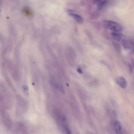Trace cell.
Returning a JSON list of instances; mask_svg holds the SVG:
<instances>
[{
    "label": "cell",
    "mask_w": 134,
    "mask_h": 134,
    "mask_svg": "<svg viewBox=\"0 0 134 134\" xmlns=\"http://www.w3.org/2000/svg\"><path fill=\"white\" fill-rule=\"evenodd\" d=\"M12 103L10 94L4 86L0 84V109L10 108Z\"/></svg>",
    "instance_id": "6da1fadb"
},
{
    "label": "cell",
    "mask_w": 134,
    "mask_h": 134,
    "mask_svg": "<svg viewBox=\"0 0 134 134\" xmlns=\"http://www.w3.org/2000/svg\"><path fill=\"white\" fill-rule=\"evenodd\" d=\"M0 115L2 122L4 125L8 129H11L13 126L12 122L9 115L5 111V109H0Z\"/></svg>",
    "instance_id": "7a4b0ae2"
},
{
    "label": "cell",
    "mask_w": 134,
    "mask_h": 134,
    "mask_svg": "<svg viewBox=\"0 0 134 134\" xmlns=\"http://www.w3.org/2000/svg\"><path fill=\"white\" fill-rule=\"evenodd\" d=\"M103 24L106 28L114 32H120L122 30L123 28L118 23L112 21L105 20Z\"/></svg>",
    "instance_id": "3957f363"
},
{
    "label": "cell",
    "mask_w": 134,
    "mask_h": 134,
    "mask_svg": "<svg viewBox=\"0 0 134 134\" xmlns=\"http://www.w3.org/2000/svg\"><path fill=\"white\" fill-rule=\"evenodd\" d=\"M14 66L11 62H8V67L12 76L14 80L16 81H18L20 78L18 70Z\"/></svg>",
    "instance_id": "277c9868"
},
{
    "label": "cell",
    "mask_w": 134,
    "mask_h": 134,
    "mask_svg": "<svg viewBox=\"0 0 134 134\" xmlns=\"http://www.w3.org/2000/svg\"><path fill=\"white\" fill-rule=\"evenodd\" d=\"M65 11L70 16L73 18L77 22L80 24H82L83 23V20L82 17L79 15L75 13V11L70 9H66Z\"/></svg>",
    "instance_id": "5b68a950"
},
{
    "label": "cell",
    "mask_w": 134,
    "mask_h": 134,
    "mask_svg": "<svg viewBox=\"0 0 134 134\" xmlns=\"http://www.w3.org/2000/svg\"><path fill=\"white\" fill-rule=\"evenodd\" d=\"M111 35L113 39L118 42H120L125 40V36L119 32H112Z\"/></svg>",
    "instance_id": "8992f818"
},
{
    "label": "cell",
    "mask_w": 134,
    "mask_h": 134,
    "mask_svg": "<svg viewBox=\"0 0 134 134\" xmlns=\"http://www.w3.org/2000/svg\"><path fill=\"white\" fill-rule=\"evenodd\" d=\"M115 81L117 84L122 88H125L127 87V82L126 79L123 77H117L115 79Z\"/></svg>",
    "instance_id": "52a82bcc"
},
{
    "label": "cell",
    "mask_w": 134,
    "mask_h": 134,
    "mask_svg": "<svg viewBox=\"0 0 134 134\" xmlns=\"http://www.w3.org/2000/svg\"><path fill=\"white\" fill-rule=\"evenodd\" d=\"M109 0H94V2L97 5V9L100 11L105 6Z\"/></svg>",
    "instance_id": "ba28073f"
},
{
    "label": "cell",
    "mask_w": 134,
    "mask_h": 134,
    "mask_svg": "<svg viewBox=\"0 0 134 134\" xmlns=\"http://www.w3.org/2000/svg\"><path fill=\"white\" fill-rule=\"evenodd\" d=\"M121 44L125 49L126 50H131L134 47V43L132 41L130 40H125L121 42Z\"/></svg>",
    "instance_id": "9c48e42d"
},
{
    "label": "cell",
    "mask_w": 134,
    "mask_h": 134,
    "mask_svg": "<svg viewBox=\"0 0 134 134\" xmlns=\"http://www.w3.org/2000/svg\"><path fill=\"white\" fill-rule=\"evenodd\" d=\"M24 15L29 18H31L33 16V13L31 9L28 7H24L22 11Z\"/></svg>",
    "instance_id": "30bf717a"
},
{
    "label": "cell",
    "mask_w": 134,
    "mask_h": 134,
    "mask_svg": "<svg viewBox=\"0 0 134 134\" xmlns=\"http://www.w3.org/2000/svg\"><path fill=\"white\" fill-rule=\"evenodd\" d=\"M114 127L116 133L117 134H121L123 132V129L120 124L117 121L114 122Z\"/></svg>",
    "instance_id": "8fae6325"
},
{
    "label": "cell",
    "mask_w": 134,
    "mask_h": 134,
    "mask_svg": "<svg viewBox=\"0 0 134 134\" xmlns=\"http://www.w3.org/2000/svg\"><path fill=\"white\" fill-rule=\"evenodd\" d=\"M15 131L17 134H20L24 131V127L23 125L20 122H17L15 125Z\"/></svg>",
    "instance_id": "7c38bea8"
},
{
    "label": "cell",
    "mask_w": 134,
    "mask_h": 134,
    "mask_svg": "<svg viewBox=\"0 0 134 134\" xmlns=\"http://www.w3.org/2000/svg\"><path fill=\"white\" fill-rule=\"evenodd\" d=\"M115 48L119 51H120L121 50V46L120 44L118 43V42H113Z\"/></svg>",
    "instance_id": "4fadbf2b"
},
{
    "label": "cell",
    "mask_w": 134,
    "mask_h": 134,
    "mask_svg": "<svg viewBox=\"0 0 134 134\" xmlns=\"http://www.w3.org/2000/svg\"><path fill=\"white\" fill-rule=\"evenodd\" d=\"M128 65L130 72L132 73H133V67L132 65L129 62H128Z\"/></svg>",
    "instance_id": "5bb4252c"
},
{
    "label": "cell",
    "mask_w": 134,
    "mask_h": 134,
    "mask_svg": "<svg viewBox=\"0 0 134 134\" xmlns=\"http://www.w3.org/2000/svg\"><path fill=\"white\" fill-rule=\"evenodd\" d=\"M77 71L80 74H82L83 73V71L81 68L80 67H79L78 68L77 70Z\"/></svg>",
    "instance_id": "9a60e30c"
},
{
    "label": "cell",
    "mask_w": 134,
    "mask_h": 134,
    "mask_svg": "<svg viewBox=\"0 0 134 134\" xmlns=\"http://www.w3.org/2000/svg\"><path fill=\"white\" fill-rule=\"evenodd\" d=\"M23 88L25 91L26 92L28 90V88L27 86L24 85L23 86Z\"/></svg>",
    "instance_id": "2e32d148"
},
{
    "label": "cell",
    "mask_w": 134,
    "mask_h": 134,
    "mask_svg": "<svg viewBox=\"0 0 134 134\" xmlns=\"http://www.w3.org/2000/svg\"><path fill=\"white\" fill-rule=\"evenodd\" d=\"M66 131L67 133L68 134H71L70 131L69 129L68 128H66Z\"/></svg>",
    "instance_id": "e0dca14e"
},
{
    "label": "cell",
    "mask_w": 134,
    "mask_h": 134,
    "mask_svg": "<svg viewBox=\"0 0 134 134\" xmlns=\"http://www.w3.org/2000/svg\"><path fill=\"white\" fill-rule=\"evenodd\" d=\"M131 63L132 64V65L134 67V61L133 59H132L131 61Z\"/></svg>",
    "instance_id": "ac0fdd59"
},
{
    "label": "cell",
    "mask_w": 134,
    "mask_h": 134,
    "mask_svg": "<svg viewBox=\"0 0 134 134\" xmlns=\"http://www.w3.org/2000/svg\"><path fill=\"white\" fill-rule=\"evenodd\" d=\"M65 118L64 117L62 118V121H65Z\"/></svg>",
    "instance_id": "d6986e66"
},
{
    "label": "cell",
    "mask_w": 134,
    "mask_h": 134,
    "mask_svg": "<svg viewBox=\"0 0 134 134\" xmlns=\"http://www.w3.org/2000/svg\"><path fill=\"white\" fill-rule=\"evenodd\" d=\"M1 0H0V5H1ZM1 11V10H0V12Z\"/></svg>",
    "instance_id": "ffe728a7"
}]
</instances>
